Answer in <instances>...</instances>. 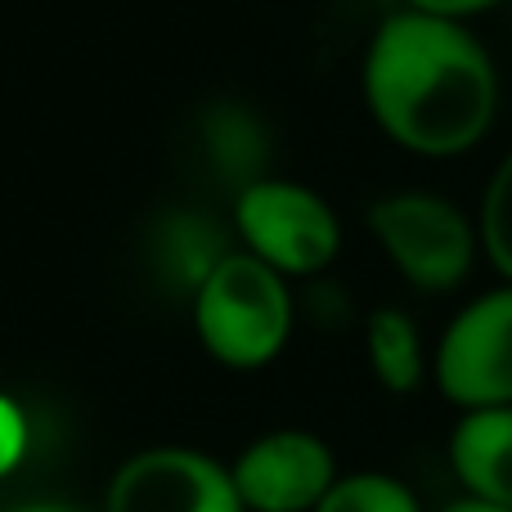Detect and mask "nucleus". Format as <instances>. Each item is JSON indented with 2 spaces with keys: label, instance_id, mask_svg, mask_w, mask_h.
<instances>
[{
  "label": "nucleus",
  "instance_id": "nucleus-1",
  "mask_svg": "<svg viewBox=\"0 0 512 512\" xmlns=\"http://www.w3.org/2000/svg\"><path fill=\"white\" fill-rule=\"evenodd\" d=\"M360 81L382 135L418 158L477 149L499 113V72L481 36L409 9L378 23Z\"/></svg>",
  "mask_w": 512,
  "mask_h": 512
},
{
  "label": "nucleus",
  "instance_id": "nucleus-2",
  "mask_svg": "<svg viewBox=\"0 0 512 512\" xmlns=\"http://www.w3.org/2000/svg\"><path fill=\"white\" fill-rule=\"evenodd\" d=\"M194 328L212 360L230 369H261L292 333L288 279L248 252H230L194 292Z\"/></svg>",
  "mask_w": 512,
  "mask_h": 512
},
{
  "label": "nucleus",
  "instance_id": "nucleus-3",
  "mask_svg": "<svg viewBox=\"0 0 512 512\" xmlns=\"http://www.w3.org/2000/svg\"><path fill=\"white\" fill-rule=\"evenodd\" d=\"M369 230L400 279L418 292H454L468 283L481 252V234L450 198L405 189L369 207Z\"/></svg>",
  "mask_w": 512,
  "mask_h": 512
},
{
  "label": "nucleus",
  "instance_id": "nucleus-4",
  "mask_svg": "<svg viewBox=\"0 0 512 512\" xmlns=\"http://www.w3.org/2000/svg\"><path fill=\"white\" fill-rule=\"evenodd\" d=\"M234 225H239V239L248 243V256L283 279L328 270L342 248V225L333 207L297 180L265 176L243 189L234 203Z\"/></svg>",
  "mask_w": 512,
  "mask_h": 512
},
{
  "label": "nucleus",
  "instance_id": "nucleus-5",
  "mask_svg": "<svg viewBox=\"0 0 512 512\" xmlns=\"http://www.w3.org/2000/svg\"><path fill=\"white\" fill-rule=\"evenodd\" d=\"M432 382L459 414L512 405V283L481 292L445 324Z\"/></svg>",
  "mask_w": 512,
  "mask_h": 512
},
{
  "label": "nucleus",
  "instance_id": "nucleus-6",
  "mask_svg": "<svg viewBox=\"0 0 512 512\" xmlns=\"http://www.w3.org/2000/svg\"><path fill=\"white\" fill-rule=\"evenodd\" d=\"M108 512H248L230 468L198 450L162 445L117 468L108 486Z\"/></svg>",
  "mask_w": 512,
  "mask_h": 512
},
{
  "label": "nucleus",
  "instance_id": "nucleus-7",
  "mask_svg": "<svg viewBox=\"0 0 512 512\" xmlns=\"http://www.w3.org/2000/svg\"><path fill=\"white\" fill-rule=\"evenodd\" d=\"M248 512H315L337 481L333 450L315 432H265L230 468Z\"/></svg>",
  "mask_w": 512,
  "mask_h": 512
},
{
  "label": "nucleus",
  "instance_id": "nucleus-8",
  "mask_svg": "<svg viewBox=\"0 0 512 512\" xmlns=\"http://www.w3.org/2000/svg\"><path fill=\"white\" fill-rule=\"evenodd\" d=\"M450 468L463 499L512 512V405L459 414L450 432Z\"/></svg>",
  "mask_w": 512,
  "mask_h": 512
},
{
  "label": "nucleus",
  "instance_id": "nucleus-9",
  "mask_svg": "<svg viewBox=\"0 0 512 512\" xmlns=\"http://www.w3.org/2000/svg\"><path fill=\"white\" fill-rule=\"evenodd\" d=\"M225 256H230V239L203 212H171L153 230V270L167 288L189 292V297L212 279Z\"/></svg>",
  "mask_w": 512,
  "mask_h": 512
},
{
  "label": "nucleus",
  "instance_id": "nucleus-10",
  "mask_svg": "<svg viewBox=\"0 0 512 512\" xmlns=\"http://www.w3.org/2000/svg\"><path fill=\"white\" fill-rule=\"evenodd\" d=\"M203 153L230 189H252L270 176V131L252 108L221 99L203 113Z\"/></svg>",
  "mask_w": 512,
  "mask_h": 512
},
{
  "label": "nucleus",
  "instance_id": "nucleus-11",
  "mask_svg": "<svg viewBox=\"0 0 512 512\" xmlns=\"http://www.w3.org/2000/svg\"><path fill=\"white\" fill-rule=\"evenodd\" d=\"M364 351L369 369L391 396H414L423 378L432 373V360L423 351V333L400 306H382L364 324Z\"/></svg>",
  "mask_w": 512,
  "mask_h": 512
},
{
  "label": "nucleus",
  "instance_id": "nucleus-12",
  "mask_svg": "<svg viewBox=\"0 0 512 512\" xmlns=\"http://www.w3.org/2000/svg\"><path fill=\"white\" fill-rule=\"evenodd\" d=\"M315 512H423L418 495L387 472H351L337 477Z\"/></svg>",
  "mask_w": 512,
  "mask_h": 512
},
{
  "label": "nucleus",
  "instance_id": "nucleus-13",
  "mask_svg": "<svg viewBox=\"0 0 512 512\" xmlns=\"http://www.w3.org/2000/svg\"><path fill=\"white\" fill-rule=\"evenodd\" d=\"M481 252L495 265V274L512 283V153L495 167L481 198Z\"/></svg>",
  "mask_w": 512,
  "mask_h": 512
},
{
  "label": "nucleus",
  "instance_id": "nucleus-14",
  "mask_svg": "<svg viewBox=\"0 0 512 512\" xmlns=\"http://www.w3.org/2000/svg\"><path fill=\"white\" fill-rule=\"evenodd\" d=\"M23 454H27V414L18 409V400H9L0 391V477H9L23 463Z\"/></svg>",
  "mask_w": 512,
  "mask_h": 512
},
{
  "label": "nucleus",
  "instance_id": "nucleus-15",
  "mask_svg": "<svg viewBox=\"0 0 512 512\" xmlns=\"http://www.w3.org/2000/svg\"><path fill=\"white\" fill-rule=\"evenodd\" d=\"M495 5H504V0H405L409 14H427V18H441V23H468V18L486 14Z\"/></svg>",
  "mask_w": 512,
  "mask_h": 512
},
{
  "label": "nucleus",
  "instance_id": "nucleus-16",
  "mask_svg": "<svg viewBox=\"0 0 512 512\" xmlns=\"http://www.w3.org/2000/svg\"><path fill=\"white\" fill-rule=\"evenodd\" d=\"M441 512H508V508H490V504H477V499H459V504H450Z\"/></svg>",
  "mask_w": 512,
  "mask_h": 512
},
{
  "label": "nucleus",
  "instance_id": "nucleus-17",
  "mask_svg": "<svg viewBox=\"0 0 512 512\" xmlns=\"http://www.w3.org/2000/svg\"><path fill=\"white\" fill-rule=\"evenodd\" d=\"M18 512H72V508H54V504H36V508H18Z\"/></svg>",
  "mask_w": 512,
  "mask_h": 512
}]
</instances>
